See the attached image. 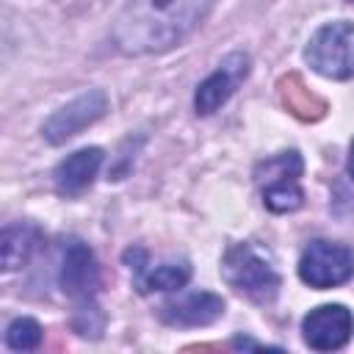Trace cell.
<instances>
[{
    "instance_id": "obj_6",
    "label": "cell",
    "mask_w": 354,
    "mask_h": 354,
    "mask_svg": "<svg viewBox=\"0 0 354 354\" xmlns=\"http://www.w3.org/2000/svg\"><path fill=\"white\" fill-rule=\"evenodd\" d=\"M304 343L315 351L343 348L354 332V315L343 304H321L304 315Z\"/></svg>"
},
{
    "instance_id": "obj_11",
    "label": "cell",
    "mask_w": 354,
    "mask_h": 354,
    "mask_svg": "<svg viewBox=\"0 0 354 354\" xmlns=\"http://www.w3.org/2000/svg\"><path fill=\"white\" fill-rule=\"evenodd\" d=\"M39 243V230L30 227V224H14V227H6L3 230V238H0V252H3V268L6 271H14L19 266L28 263L30 252L36 249Z\"/></svg>"
},
{
    "instance_id": "obj_3",
    "label": "cell",
    "mask_w": 354,
    "mask_h": 354,
    "mask_svg": "<svg viewBox=\"0 0 354 354\" xmlns=\"http://www.w3.org/2000/svg\"><path fill=\"white\" fill-rule=\"evenodd\" d=\"M221 274L235 290L252 296L254 301L274 299V293L279 288V277H277L274 266L266 257H260L257 249H252L249 243H235L227 249Z\"/></svg>"
},
{
    "instance_id": "obj_1",
    "label": "cell",
    "mask_w": 354,
    "mask_h": 354,
    "mask_svg": "<svg viewBox=\"0 0 354 354\" xmlns=\"http://www.w3.org/2000/svg\"><path fill=\"white\" fill-rule=\"evenodd\" d=\"M210 8L213 0H130L113 22V41L127 55L163 53L180 44Z\"/></svg>"
},
{
    "instance_id": "obj_10",
    "label": "cell",
    "mask_w": 354,
    "mask_h": 354,
    "mask_svg": "<svg viewBox=\"0 0 354 354\" xmlns=\"http://www.w3.org/2000/svg\"><path fill=\"white\" fill-rule=\"evenodd\" d=\"M100 163H102L100 147H86V149L66 155L55 169V188L64 196H77L80 191H86L91 185V180L100 171Z\"/></svg>"
},
{
    "instance_id": "obj_5",
    "label": "cell",
    "mask_w": 354,
    "mask_h": 354,
    "mask_svg": "<svg viewBox=\"0 0 354 354\" xmlns=\"http://www.w3.org/2000/svg\"><path fill=\"white\" fill-rule=\"evenodd\" d=\"M108 111V97L100 88H91L80 97H75L72 102H66L64 108H58L41 127L44 138L50 144H64L72 136H77L80 130H86L88 124H94L97 119H102V113Z\"/></svg>"
},
{
    "instance_id": "obj_14",
    "label": "cell",
    "mask_w": 354,
    "mask_h": 354,
    "mask_svg": "<svg viewBox=\"0 0 354 354\" xmlns=\"http://www.w3.org/2000/svg\"><path fill=\"white\" fill-rule=\"evenodd\" d=\"M301 174V158L296 152H282L271 160H263L254 171L257 183H271V180H285V177H296Z\"/></svg>"
},
{
    "instance_id": "obj_15",
    "label": "cell",
    "mask_w": 354,
    "mask_h": 354,
    "mask_svg": "<svg viewBox=\"0 0 354 354\" xmlns=\"http://www.w3.org/2000/svg\"><path fill=\"white\" fill-rule=\"evenodd\" d=\"M41 343V326L33 318H14L6 329V346L14 351H33Z\"/></svg>"
},
{
    "instance_id": "obj_12",
    "label": "cell",
    "mask_w": 354,
    "mask_h": 354,
    "mask_svg": "<svg viewBox=\"0 0 354 354\" xmlns=\"http://www.w3.org/2000/svg\"><path fill=\"white\" fill-rule=\"evenodd\" d=\"M263 202L268 210L274 213H290V210H299L301 202H304V194L296 183V177H285V180H271L266 183L263 188Z\"/></svg>"
},
{
    "instance_id": "obj_16",
    "label": "cell",
    "mask_w": 354,
    "mask_h": 354,
    "mask_svg": "<svg viewBox=\"0 0 354 354\" xmlns=\"http://www.w3.org/2000/svg\"><path fill=\"white\" fill-rule=\"evenodd\" d=\"M348 174L354 177V141H351V149H348Z\"/></svg>"
},
{
    "instance_id": "obj_9",
    "label": "cell",
    "mask_w": 354,
    "mask_h": 354,
    "mask_svg": "<svg viewBox=\"0 0 354 354\" xmlns=\"http://www.w3.org/2000/svg\"><path fill=\"white\" fill-rule=\"evenodd\" d=\"M221 313H224L221 296H216L210 290H199V293H188L177 301L163 304L160 318L171 326H207Z\"/></svg>"
},
{
    "instance_id": "obj_13",
    "label": "cell",
    "mask_w": 354,
    "mask_h": 354,
    "mask_svg": "<svg viewBox=\"0 0 354 354\" xmlns=\"http://www.w3.org/2000/svg\"><path fill=\"white\" fill-rule=\"evenodd\" d=\"M191 268L188 263H163L141 279V290H177L188 282Z\"/></svg>"
},
{
    "instance_id": "obj_4",
    "label": "cell",
    "mask_w": 354,
    "mask_h": 354,
    "mask_svg": "<svg viewBox=\"0 0 354 354\" xmlns=\"http://www.w3.org/2000/svg\"><path fill=\"white\" fill-rule=\"evenodd\" d=\"M299 277L318 290L343 285L354 277V254L343 243L313 241L299 260Z\"/></svg>"
},
{
    "instance_id": "obj_8",
    "label": "cell",
    "mask_w": 354,
    "mask_h": 354,
    "mask_svg": "<svg viewBox=\"0 0 354 354\" xmlns=\"http://www.w3.org/2000/svg\"><path fill=\"white\" fill-rule=\"evenodd\" d=\"M64 293H69L72 299H83L88 301L100 285V268L94 260V252L80 243L72 241L69 249L64 252V263H61V277H58Z\"/></svg>"
},
{
    "instance_id": "obj_2",
    "label": "cell",
    "mask_w": 354,
    "mask_h": 354,
    "mask_svg": "<svg viewBox=\"0 0 354 354\" xmlns=\"http://www.w3.org/2000/svg\"><path fill=\"white\" fill-rule=\"evenodd\" d=\"M307 64L332 80H346L354 75V25L346 19L326 22L318 28L304 50Z\"/></svg>"
},
{
    "instance_id": "obj_7",
    "label": "cell",
    "mask_w": 354,
    "mask_h": 354,
    "mask_svg": "<svg viewBox=\"0 0 354 354\" xmlns=\"http://www.w3.org/2000/svg\"><path fill=\"white\" fill-rule=\"evenodd\" d=\"M249 75V55L246 53H232L227 55L213 75H207L199 88H196V97H194V108L199 116H207L213 111H218L230 97L232 91L246 80Z\"/></svg>"
}]
</instances>
